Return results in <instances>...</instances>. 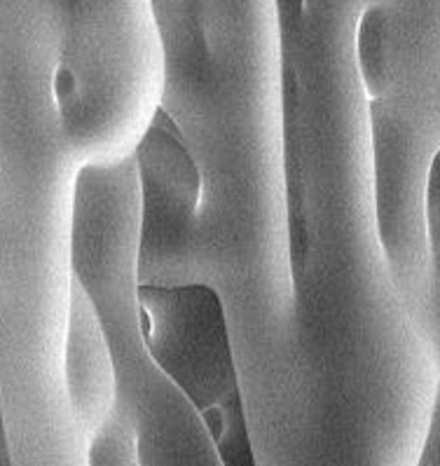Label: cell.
<instances>
[{"mask_svg": "<svg viewBox=\"0 0 440 466\" xmlns=\"http://www.w3.org/2000/svg\"><path fill=\"white\" fill-rule=\"evenodd\" d=\"M373 122V155H375V204H377V230L386 258H394L396 242L398 192H401V157H398V129L389 99L368 101Z\"/></svg>", "mask_w": 440, "mask_h": 466, "instance_id": "4", "label": "cell"}, {"mask_svg": "<svg viewBox=\"0 0 440 466\" xmlns=\"http://www.w3.org/2000/svg\"><path fill=\"white\" fill-rule=\"evenodd\" d=\"M426 239H429V251L434 258H438V237H440V150H435L431 157L429 176H426Z\"/></svg>", "mask_w": 440, "mask_h": 466, "instance_id": "6", "label": "cell"}, {"mask_svg": "<svg viewBox=\"0 0 440 466\" xmlns=\"http://www.w3.org/2000/svg\"><path fill=\"white\" fill-rule=\"evenodd\" d=\"M356 66L365 99H389L391 94V52L389 12L385 5H370L361 12L356 24Z\"/></svg>", "mask_w": 440, "mask_h": 466, "instance_id": "5", "label": "cell"}, {"mask_svg": "<svg viewBox=\"0 0 440 466\" xmlns=\"http://www.w3.org/2000/svg\"><path fill=\"white\" fill-rule=\"evenodd\" d=\"M55 96H56V104H59L61 116L64 117H71L73 110H77V106H80V94H77V83L71 68L66 66L56 68Z\"/></svg>", "mask_w": 440, "mask_h": 466, "instance_id": "7", "label": "cell"}, {"mask_svg": "<svg viewBox=\"0 0 440 466\" xmlns=\"http://www.w3.org/2000/svg\"><path fill=\"white\" fill-rule=\"evenodd\" d=\"M141 187V244L153 237H176L197 218L202 204V171L181 127L162 106L153 110L144 137L136 143Z\"/></svg>", "mask_w": 440, "mask_h": 466, "instance_id": "2", "label": "cell"}, {"mask_svg": "<svg viewBox=\"0 0 440 466\" xmlns=\"http://www.w3.org/2000/svg\"><path fill=\"white\" fill-rule=\"evenodd\" d=\"M136 308L148 357L197 412L220 461L255 464L218 291L206 284H141Z\"/></svg>", "mask_w": 440, "mask_h": 466, "instance_id": "1", "label": "cell"}, {"mask_svg": "<svg viewBox=\"0 0 440 466\" xmlns=\"http://www.w3.org/2000/svg\"><path fill=\"white\" fill-rule=\"evenodd\" d=\"M281 45V138H284V181H286L288 263L295 300H300L312 256L307 176L303 146V92H300V52L305 50V0H275Z\"/></svg>", "mask_w": 440, "mask_h": 466, "instance_id": "3", "label": "cell"}]
</instances>
